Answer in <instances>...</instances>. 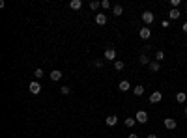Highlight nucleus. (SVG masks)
<instances>
[{"instance_id":"9","label":"nucleus","mask_w":187,"mask_h":138,"mask_svg":"<svg viewBox=\"0 0 187 138\" xmlns=\"http://www.w3.org/2000/svg\"><path fill=\"white\" fill-rule=\"evenodd\" d=\"M95 23L103 26V24L107 23V15H105V13H97V15H95Z\"/></svg>"},{"instance_id":"23","label":"nucleus","mask_w":187,"mask_h":138,"mask_svg":"<svg viewBox=\"0 0 187 138\" xmlns=\"http://www.w3.org/2000/svg\"><path fill=\"white\" fill-rule=\"evenodd\" d=\"M60 91H62L64 95H69V93H71V88H69V86H62V88H60Z\"/></svg>"},{"instance_id":"28","label":"nucleus","mask_w":187,"mask_h":138,"mask_svg":"<svg viewBox=\"0 0 187 138\" xmlns=\"http://www.w3.org/2000/svg\"><path fill=\"white\" fill-rule=\"evenodd\" d=\"M183 32H185V34H187V23H185V24H183Z\"/></svg>"},{"instance_id":"27","label":"nucleus","mask_w":187,"mask_h":138,"mask_svg":"<svg viewBox=\"0 0 187 138\" xmlns=\"http://www.w3.org/2000/svg\"><path fill=\"white\" fill-rule=\"evenodd\" d=\"M127 138H139V134H129Z\"/></svg>"},{"instance_id":"16","label":"nucleus","mask_w":187,"mask_h":138,"mask_svg":"<svg viewBox=\"0 0 187 138\" xmlns=\"http://www.w3.org/2000/svg\"><path fill=\"white\" fill-rule=\"evenodd\" d=\"M133 93H135V95H139V97H140V95H142V93H144V86H142V84H139V86H135V88H133Z\"/></svg>"},{"instance_id":"15","label":"nucleus","mask_w":187,"mask_h":138,"mask_svg":"<svg viewBox=\"0 0 187 138\" xmlns=\"http://www.w3.org/2000/svg\"><path fill=\"white\" fill-rule=\"evenodd\" d=\"M105 121H107V125H109V127H114L116 123H118V117H116V116H109Z\"/></svg>"},{"instance_id":"17","label":"nucleus","mask_w":187,"mask_h":138,"mask_svg":"<svg viewBox=\"0 0 187 138\" xmlns=\"http://www.w3.org/2000/svg\"><path fill=\"white\" fill-rule=\"evenodd\" d=\"M185 99H187L185 91H180V93H176V101H178V103H185Z\"/></svg>"},{"instance_id":"11","label":"nucleus","mask_w":187,"mask_h":138,"mask_svg":"<svg viewBox=\"0 0 187 138\" xmlns=\"http://www.w3.org/2000/svg\"><path fill=\"white\" fill-rule=\"evenodd\" d=\"M180 17H181L180 9H170V13H169V19H172V21H176V19H180Z\"/></svg>"},{"instance_id":"3","label":"nucleus","mask_w":187,"mask_h":138,"mask_svg":"<svg viewBox=\"0 0 187 138\" xmlns=\"http://www.w3.org/2000/svg\"><path fill=\"white\" fill-rule=\"evenodd\" d=\"M154 19H155V17H154V13H151V11H144V13H142V21H144L146 26L154 23Z\"/></svg>"},{"instance_id":"8","label":"nucleus","mask_w":187,"mask_h":138,"mask_svg":"<svg viewBox=\"0 0 187 138\" xmlns=\"http://www.w3.org/2000/svg\"><path fill=\"white\" fill-rule=\"evenodd\" d=\"M105 58H107V60H114V62H116V50L114 49H107V50H105Z\"/></svg>"},{"instance_id":"29","label":"nucleus","mask_w":187,"mask_h":138,"mask_svg":"<svg viewBox=\"0 0 187 138\" xmlns=\"http://www.w3.org/2000/svg\"><path fill=\"white\" fill-rule=\"evenodd\" d=\"M146 138H157V136H155V134H148V136H146Z\"/></svg>"},{"instance_id":"24","label":"nucleus","mask_w":187,"mask_h":138,"mask_svg":"<svg viewBox=\"0 0 187 138\" xmlns=\"http://www.w3.org/2000/svg\"><path fill=\"white\" fill-rule=\"evenodd\" d=\"M101 6V2H99V0H92V2H90V8H92V9H97Z\"/></svg>"},{"instance_id":"25","label":"nucleus","mask_w":187,"mask_h":138,"mask_svg":"<svg viewBox=\"0 0 187 138\" xmlns=\"http://www.w3.org/2000/svg\"><path fill=\"white\" fill-rule=\"evenodd\" d=\"M43 69H36V71H34V76H36V79H43Z\"/></svg>"},{"instance_id":"10","label":"nucleus","mask_w":187,"mask_h":138,"mask_svg":"<svg viewBox=\"0 0 187 138\" xmlns=\"http://www.w3.org/2000/svg\"><path fill=\"white\" fill-rule=\"evenodd\" d=\"M69 8L77 11V9H80V8H82V2H80V0H71V2H69Z\"/></svg>"},{"instance_id":"31","label":"nucleus","mask_w":187,"mask_h":138,"mask_svg":"<svg viewBox=\"0 0 187 138\" xmlns=\"http://www.w3.org/2000/svg\"><path fill=\"white\" fill-rule=\"evenodd\" d=\"M185 8H187V4H185Z\"/></svg>"},{"instance_id":"26","label":"nucleus","mask_w":187,"mask_h":138,"mask_svg":"<svg viewBox=\"0 0 187 138\" xmlns=\"http://www.w3.org/2000/svg\"><path fill=\"white\" fill-rule=\"evenodd\" d=\"M94 65L95 67H103V60H94Z\"/></svg>"},{"instance_id":"5","label":"nucleus","mask_w":187,"mask_h":138,"mask_svg":"<svg viewBox=\"0 0 187 138\" xmlns=\"http://www.w3.org/2000/svg\"><path fill=\"white\" fill-rule=\"evenodd\" d=\"M161 99H163V93H161V91H154V93L150 95V103H161Z\"/></svg>"},{"instance_id":"32","label":"nucleus","mask_w":187,"mask_h":138,"mask_svg":"<svg viewBox=\"0 0 187 138\" xmlns=\"http://www.w3.org/2000/svg\"><path fill=\"white\" fill-rule=\"evenodd\" d=\"M185 95H187V91H185Z\"/></svg>"},{"instance_id":"12","label":"nucleus","mask_w":187,"mask_h":138,"mask_svg":"<svg viewBox=\"0 0 187 138\" xmlns=\"http://www.w3.org/2000/svg\"><path fill=\"white\" fill-rule=\"evenodd\" d=\"M148 67H150V71L157 73V71H159V67H161V64L157 62V60H154V62H150V65H148Z\"/></svg>"},{"instance_id":"4","label":"nucleus","mask_w":187,"mask_h":138,"mask_svg":"<svg viewBox=\"0 0 187 138\" xmlns=\"http://www.w3.org/2000/svg\"><path fill=\"white\" fill-rule=\"evenodd\" d=\"M139 35H140V39H150L151 30L148 26H142V28H140V32H139Z\"/></svg>"},{"instance_id":"20","label":"nucleus","mask_w":187,"mask_h":138,"mask_svg":"<svg viewBox=\"0 0 187 138\" xmlns=\"http://www.w3.org/2000/svg\"><path fill=\"white\" fill-rule=\"evenodd\" d=\"M155 60H157L159 64L165 60V52H163V50H157V52H155Z\"/></svg>"},{"instance_id":"21","label":"nucleus","mask_w":187,"mask_h":138,"mask_svg":"<svg viewBox=\"0 0 187 138\" xmlns=\"http://www.w3.org/2000/svg\"><path fill=\"white\" fill-rule=\"evenodd\" d=\"M135 123H137L135 117H127V120H125V127H135Z\"/></svg>"},{"instance_id":"1","label":"nucleus","mask_w":187,"mask_h":138,"mask_svg":"<svg viewBox=\"0 0 187 138\" xmlns=\"http://www.w3.org/2000/svg\"><path fill=\"white\" fill-rule=\"evenodd\" d=\"M28 90H30V93H34V95H38V93H41V84L39 82H30V86H28Z\"/></svg>"},{"instance_id":"13","label":"nucleus","mask_w":187,"mask_h":138,"mask_svg":"<svg viewBox=\"0 0 187 138\" xmlns=\"http://www.w3.org/2000/svg\"><path fill=\"white\" fill-rule=\"evenodd\" d=\"M129 88H131V84L127 82V80H122V82L118 84V90H120V91H127Z\"/></svg>"},{"instance_id":"2","label":"nucleus","mask_w":187,"mask_h":138,"mask_svg":"<svg viewBox=\"0 0 187 138\" xmlns=\"http://www.w3.org/2000/svg\"><path fill=\"white\" fill-rule=\"evenodd\" d=\"M135 120H137V123H146V121H148V114H146V110H139L137 116H135Z\"/></svg>"},{"instance_id":"18","label":"nucleus","mask_w":187,"mask_h":138,"mask_svg":"<svg viewBox=\"0 0 187 138\" xmlns=\"http://www.w3.org/2000/svg\"><path fill=\"white\" fill-rule=\"evenodd\" d=\"M124 67H125V64L122 62V60H116L114 62V69L116 71H124Z\"/></svg>"},{"instance_id":"6","label":"nucleus","mask_w":187,"mask_h":138,"mask_svg":"<svg viewBox=\"0 0 187 138\" xmlns=\"http://www.w3.org/2000/svg\"><path fill=\"white\" fill-rule=\"evenodd\" d=\"M165 127H166L169 131L176 129V120H172V117H166V120H165Z\"/></svg>"},{"instance_id":"14","label":"nucleus","mask_w":187,"mask_h":138,"mask_svg":"<svg viewBox=\"0 0 187 138\" xmlns=\"http://www.w3.org/2000/svg\"><path fill=\"white\" fill-rule=\"evenodd\" d=\"M112 13L116 15V17H120V15L124 13V8L120 6V4H116V6H112Z\"/></svg>"},{"instance_id":"22","label":"nucleus","mask_w":187,"mask_h":138,"mask_svg":"<svg viewBox=\"0 0 187 138\" xmlns=\"http://www.w3.org/2000/svg\"><path fill=\"white\" fill-rule=\"evenodd\" d=\"M101 8H103V9H110V8H112V4H110L109 0H101Z\"/></svg>"},{"instance_id":"7","label":"nucleus","mask_w":187,"mask_h":138,"mask_svg":"<svg viewBox=\"0 0 187 138\" xmlns=\"http://www.w3.org/2000/svg\"><path fill=\"white\" fill-rule=\"evenodd\" d=\"M50 80H54V82H56V80H60L62 79V71H58V69H54V71H50Z\"/></svg>"},{"instance_id":"30","label":"nucleus","mask_w":187,"mask_h":138,"mask_svg":"<svg viewBox=\"0 0 187 138\" xmlns=\"http://www.w3.org/2000/svg\"><path fill=\"white\" fill-rule=\"evenodd\" d=\"M185 116H187V106H185Z\"/></svg>"},{"instance_id":"19","label":"nucleus","mask_w":187,"mask_h":138,"mask_svg":"<svg viewBox=\"0 0 187 138\" xmlns=\"http://www.w3.org/2000/svg\"><path fill=\"white\" fill-rule=\"evenodd\" d=\"M139 62L142 64V65H150V58L146 54H140V58H139Z\"/></svg>"}]
</instances>
